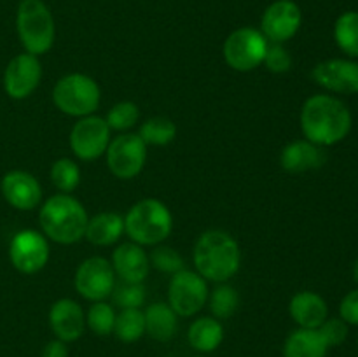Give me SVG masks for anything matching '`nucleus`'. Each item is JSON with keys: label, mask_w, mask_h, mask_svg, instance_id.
Masks as SVG:
<instances>
[{"label": "nucleus", "mask_w": 358, "mask_h": 357, "mask_svg": "<svg viewBox=\"0 0 358 357\" xmlns=\"http://www.w3.org/2000/svg\"><path fill=\"white\" fill-rule=\"evenodd\" d=\"M301 132L304 139L318 147L341 144L353 128V115L348 105L331 93L311 94L301 107Z\"/></svg>", "instance_id": "nucleus-1"}, {"label": "nucleus", "mask_w": 358, "mask_h": 357, "mask_svg": "<svg viewBox=\"0 0 358 357\" xmlns=\"http://www.w3.org/2000/svg\"><path fill=\"white\" fill-rule=\"evenodd\" d=\"M192 262L206 282H229L241 268L240 245L227 231L208 230L196 240Z\"/></svg>", "instance_id": "nucleus-2"}, {"label": "nucleus", "mask_w": 358, "mask_h": 357, "mask_svg": "<svg viewBox=\"0 0 358 357\" xmlns=\"http://www.w3.org/2000/svg\"><path fill=\"white\" fill-rule=\"evenodd\" d=\"M86 209L72 195L58 192L38 209V226L45 238L59 245H73L84 238L87 226Z\"/></svg>", "instance_id": "nucleus-3"}, {"label": "nucleus", "mask_w": 358, "mask_h": 357, "mask_svg": "<svg viewBox=\"0 0 358 357\" xmlns=\"http://www.w3.org/2000/svg\"><path fill=\"white\" fill-rule=\"evenodd\" d=\"M173 230L170 209L157 198H143L129 206L124 216V234L142 247L163 244Z\"/></svg>", "instance_id": "nucleus-4"}, {"label": "nucleus", "mask_w": 358, "mask_h": 357, "mask_svg": "<svg viewBox=\"0 0 358 357\" xmlns=\"http://www.w3.org/2000/svg\"><path fill=\"white\" fill-rule=\"evenodd\" d=\"M16 31L24 52L42 56L55 46L56 23L44 0H21L16 10Z\"/></svg>", "instance_id": "nucleus-5"}, {"label": "nucleus", "mask_w": 358, "mask_h": 357, "mask_svg": "<svg viewBox=\"0 0 358 357\" xmlns=\"http://www.w3.org/2000/svg\"><path fill=\"white\" fill-rule=\"evenodd\" d=\"M52 104L62 114L77 119L86 118L100 107L101 90L96 80L86 74H66L52 88Z\"/></svg>", "instance_id": "nucleus-6"}, {"label": "nucleus", "mask_w": 358, "mask_h": 357, "mask_svg": "<svg viewBox=\"0 0 358 357\" xmlns=\"http://www.w3.org/2000/svg\"><path fill=\"white\" fill-rule=\"evenodd\" d=\"M269 41L259 28L241 27L231 31L224 41V59L236 72H252L259 69L268 52Z\"/></svg>", "instance_id": "nucleus-7"}, {"label": "nucleus", "mask_w": 358, "mask_h": 357, "mask_svg": "<svg viewBox=\"0 0 358 357\" xmlns=\"http://www.w3.org/2000/svg\"><path fill=\"white\" fill-rule=\"evenodd\" d=\"M107 168L115 178L131 181L142 174L147 161V146L138 133H119L105 150Z\"/></svg>", "instance_id": "nucleus-8"}, {"label": "nucleus", "mask_w": 358, "mask_h": 357, "mask_svg": "<svg viewBox=\"0 0 358 357\" xmlns=\"http://www.w3.org/2000/svg\"><path fill=\"white\" fill-rule=\"evenodd\" d=\"M208 282L199 273L180 270L171 275L168 284V304L178 317H192L208 301Z\"/></svg>", "instance_id": "nucleus-9"}, {"label": "nucleus", "mask_w": 358, "mask_h": 357, "mask_svg": "<svg viewBox=\"0 0 358 357\" xmlns=\"http://www.w3.org/2000/svg\"><path fill=\"white\" fill-rule=\"evenodd\" d=\"M73 287L80 298L91 303L110 298L115 287V272L112 262L103 255H91L84 259L76 270Z\"/></svg>", "instance_id": "nucleus-10"}, {"label": "nucleus", "mask_w": 358, "mask_h": 357, "mask_svg": "<svg viewBox=\"0 0 358 357\" xmlns=\"http://www.w3.org/2000/svg\"><path fill=\"white\" fill-rule=\"evenodd\" d=\"M51 248L42 231L21 230L10 238L9 261L14 270L23 275H35L49 262Z\"/></svg>", "instance_id": "nucleus-11"}, {"label": "nucleus", "mask_w": 358, "mask_h": 357, "mask_svg": "<svg viewBox=\"0 0 358 357\" xmlns=\"http://www.w3.org/2000/svg\"><path fill=\"white\" fill-rule=\"evenodd\" d=\"M112 130L108 128L105 118L100 115H86L77 119L70 132V149L73 156L80 161H94L105 156L108 144L112 140Z\"/></svg>", "instance_id": "nucleus-12"}, {"label": "nucleus", "mask_w": 358, "mask_h": 357, "mask_svg": "<svg viewBox=\"0 0 358 357\" xmlns=\"http://www.w3.org/2000/svg\"><path fill=\"white\" fill-rule=\"evenodd\" d=\"M303 24V10L294 0H275L261 16V28L271 44H285L297 35Z\"/></svg>", "instance_id": "nucleus-13"}, {"label": "nucleus", "mask_w": 358, "mask_h": 357, "mask_svg": "<svg viewBox=\"0 0 358 357\" xmlns=\"http://www.w3.org/2000/svg\"><path fill=\"white\" fill-rule=\"evenodd\" d=\"M311 79L325 93L358 94V59H324L313 66Z\"/></svg>", "instance_id": "nucleus-14"}, {"label": "nucleus", "mask_w": 358, "mask_h": 357, "mask_svg": "<svg viewBox=\"0 0 358 357\" xmlns=\"http://www.w3.org/2000/svg\"><path fill=\"white\" fill-rule=\"evenodd\" d=\"M42 80V63L38 56L20 52L3 70V90L13 100H24L37 90Z\"/></svg>", "instance_id": "nucleus-15"}, {"label": "nucleus", "mask_w": 358, "mask_h": 357, "mask_svg": "<svg viewBox=\"0 0 358 357\" xmlns=\"http://www.w3.org/2000/svg\"><path fill=\"white\" fill-rule=\"evenodd\" d=\"M0 191H2L3 200L13 209L21 210V212H30L41 206L42 186L30 172H7L0 181Z\"/></svg>", "instance_id": "nucleus-16"}, {"label": "nucleus", "mask_w": 358, "mask_h": 357, "mask_svg": "<svg viewBox=\"0 0 358 357\" xmlns=\"http://www.w3.org/2000/svg\"><path fill=\"white\" fill-rule=\"evenodd\" d=\"M49 328L62 342H77L86 329V314L76 300L62 298L49 310Z\"/></svg>", "instance_id": "nucleus-17"}, {"label": "nucleus", "mask_w": 358, "mask_h": 357, "mask_svg": "<svg viewBox=\"0 0 358 357\" xmlns=\"http://www.w3.org/2000/svg\"><path fill=\"white\" fill-rule=\"evenodd\" d=\"M112 268L115 276L121 279V282L143 284V280L149 276L150 261L145 247L133 241L119 244L112 252Z\"/></svg>", "instance_id": "nucleus-18"}, {"label": "nucleus", "mask_w": 358, "mask_h": 357, "mask_svg": "<svg viewBox=\"0 0 358 357\" xmlns=\"http://www.w3.org/2000/svg\"><path fill=\"white\" fill-rule=\"evenodd\" d=\"M325 153L324 147L315 146L310 140H294L287 144L280 153V164L287 174H306L324 167Z\"/></svg>", "instance_id": "nucleus-19"}, {"label": "nucleus", "mask_w": 358, "mask_h": 357, "mask_svg": "<svg viewBox=\"0 0 358 357\" xmlns=\"http://www.w3.org/2000/svg\"><path fill=\"white\" fill-rule=\"evenodd\" d=\"M289 314L299 328L318 329L329 317V304L315 290H299L289 303Z\"/></svg>", "instance_id": "nucleus-20"}, {"label": "nucleus", "mask_w": 358, "mask_h": 357, "mask_svg": "<svg viewBox=\"0 0 358 357\" xmlns=\"http://www.w3.org/2000/svg\"><path fill=\"white\" fill-rule=\"evenodd\" d=\"M124 234V217L117 212H100L87 219L86 238L96 247L115 245Z\"/></svg>", "instance_id": "nucleus-21"}, {"label": "nucleus", "mask_w": 358, "mask_h": 357, "mask_svg": "<svg viewBox=\"0 0 358 357\" xmlns=\"http://www.w3.org/2000/svg\"><path fill=\"white\" fill-rule=\"evenodd\" d=\"M329 345L318 329L297 328L283 343V357H327Z\"/></svg>", "instance_id": "nucleus-22"}, {"label": "nucleus", "mask_w": 358, "mask_h": 357, "mask_svg": "<svg viewBox=\"0 0 358 357\" xmlns=\"http://www.w3.org/2000/svg\"><path fill=\"white\" fill-rule=\"evenodd\" d=\"M145 317V332L156 342H170L178 328V315L171 310L168 303L149 304L143 310Z\"/></svg>", "instance_id": "nucleus-23"}, {"label": "nucleus", "mask_w": 358, "mask_h": 357, "mask_svg": "<svg viewBox=\"0 0 358 357\" xmlns=\"http://www.w3.org/2000/svg\"><path fill=\"white\" fill-rule=\"evenodd\" d=\"M187 340L191 346L198 352H213L219 349L224 340V328L219 318L198 317L187 331Z\"/></svg>", "instance_id": "nucleus-24"}, {"label": "nucleus", "mask_w": 358, "mask_h": 357, "mask_svg": "<svg viewBox=\"0 0 358 357\" xmlns=\"http://www.w3.org/2000/svg\"><path fill=\"white\" fill-rule=\"evenodd\" d=\"M332 37L346 58L358 59V10H345L334 21Z\"/></svg>", "instance_id": "nucleus-25"}, {"label": "nucleus", "mask_w": 358, "mask_h": 357, "mask_svg": "<svg viewBox=\"0 0 358 357\" xmlns=\"http://www.w3.org/2000/svg\"><path fill=\"white\" fill-rule=\"evenodd\" d=\"M138 136L145 142V146L163 147L168 146L177 136V125L170 118L156 115V118L147 119L138 128Z\"/></svg>", "instance_id": "nucleus-26"}, {"label": "nucleus", "mask_w": 358, "mask_h": 357, "mask_svg": "<svg viewBox=\"0 0 358 357\" xmlns=\"http://www.w3.org/2000/svg\"><path fill=\"white\" fill-rule=\"evenodd\" d=\"M115 338L122 343H135L145 335V317L140 308H122L115 315L114 324Z\"/></svg>", "instance_id": "nucleus-27"}, {"label": "nucleus", "mask_w": 358, "mask_h": 357, "mask_svg": "<svg viewBox=\"0 0 358 357\" xmlns=\"http://www.w3.org/2000/svg\"><path fill=\"white\" fill-rule=\"evenodd\" d=\"M206 303L212 312V317L224 321V318H229L236 314L238 307H240V294L227 282L217 284L215 289L208 294Z\"/></svg>", "instance_id": "nucleus-28"}, {"label": "nucleus", "mask_w": 358, "mask_h": 357, "mask_svg": "<svg viewBox=\"0 0 358 357\" xmlns=\"http://www.w3.org/2000/svg\"><path fill=\"white\" fill-rule=\"evenodd\" d=\"M49 177H51V184L58 189L59 192H65L70 195L72 191H76L80 184V168L70 158H59L52 163L51 172H49Z\"/></svg>", "instance_id": "nucleus-29"}, {"label": "nucleus", "mask_w": 358, "mask_h": 357, "mask_svg": "<svg viewBox=\"0 0 358 357\" xmlns=\"http://www.w3.org/2000/svg\"><path fill=\"white\" fill-rule=\"evenodd\" d=\"M140 119V108L135 102H117L115 105H112L110 111L105 115V121H107L108 128L114 130L119 133H128L133 126L138 122Z\"/></svg>", "instance_id": "nucleus-30"}, {"label": "nucleus", "mask_w": 358, "mask_h": 357, "mask_svg": "<svg viewBox=\"0 0 358 357\" xmlns=\"http://www.w3.org/2000/svg\"><path fill=\"white\" fill-rule=\"evenodd\" d=\"M115 310L107 301H96L86 314V326L98 336H108L114 332Z\"/></svg>", "instance_id": "nucleus-31"}, {"label": "nucleus", "mask_w": 358, "mask_h": 357, "mask_svg": "<svg viewBox=\"0 0 358 357\" xmlns=\"http://www.w3.org/2000/svg\"><path fill=\"white\" fill-rule=\"evenodd\" d=\"M149 261L152 268H156L161 273H168V275H175L185 268L184 258L173 247L163 244L152 248V252L149 254Z\"/></svg>", "instance_id": "nucleus-32"}, {"label": "nucleus", "mask_w": 358, "mask_h": 357, "mask_svg": "<svg viewBox=\"0 0 358 357\" xmlns=\"http://www.w3.org/2000/svg\"><path fill=\"white\" fill-rule=\"evenodd\" d=\"M110 298L121 310L122 308H142V304L145 303V287L143 284L133 282L115 284Z\"/></svg>", "instance_id": "nucleus-33"}, {"label": "nucleus", "mask_w": 358, "mask_h": 357, "mask_svg": "<svg viewBox=\"0 0 358 357\" xmlns=\"http://www.w3.org/2000/svg\"><path fill=\"white\" fill-rule=\"evenodd\" d=\"M262 65L273 74H287L292 69V56L283 44H271L269 42Z\"/></svg>", "instance_id": "nucleus-34"}, {"label": "nucleus", "mask_w": 358, "mask_h": 357, "mask_svg": "<svg viewBox=\"0 0 358 357\" xmlns=\"http://www.w3.org/2000/svg\"><path fill=\"white\" fill-rule=\"evenodd\" d=\"M318 331L331 349V346H339L346 342L350 335V326L341 317H327V321L318 328Z\"/></svg>", "instance_id": "nucleus-35"}, {"label": "nucleus", "mask_w": 358, "mask_h": 357, "mask_svg": "<svg viewBox=\"0 0 358 357\" xmlns=\"http://www.w3.org/2000/svg\"><path fill=\"white\" fill-rule=\"evenodd\" d=\"M339 317L348 326L358 328V287L343 296L341 303H339Z\"/></svg>", "instance_id": "nucleus-36"}, {"label": "nucleus", "mask_w": 358, "mask_h": 357, "mask_svg": "<svg viewBox=\"0 0 358 357\" xmlns=\"http://www.w3.org/2000/svg\"><path fill=\"white\" fill-rule=\"evenodd\" d=\"M41 357H69V349H66V343L62 340H51V342L45 343V346L42 349Z\"/></svg>", "instance_id": "nucleus-37"}, {"label": "nucleus", "mask_w": 358, "mask_h": 357, "mask_svg": "<svg viewBox=\"0 0 358 357\" xmlns=\"http://www.w3.org/2000/svg\"><path fill=\"white\" fill-rule=\"evenodd\" d=\"M352 276H353V280H355V284H357V287H358V259L355 262H353V268H352Z\"/></svg>", "instance_id": "nucleus-38"}, {"label": "nucleus", "mask_w": 358, "mask_h": 357, "mask_svg": "<svg viewBox=\"0 0 358 357\" xmlns=\"http://www.w3.org/2000/svg\"><path fill=\"white\" fill-rule=\"evenodd\" d=\"M357 346H358V335H357Z\"/></svg>", "instance_id": "nucleus-39"}, {"label": "nucleus", "mask_w": 358, "mask_h": 357, "mask_svg": "<svg viewBox=\"0 0 358 357\" xmlns=\"http://www.w3.org/2000/svg\"><path fill=\"white\" fill-rule=\"evenodd\" d=\"M198 357H201V356H198Z\"/></svg>", "instance_id": "nucleus-40"}]
</instances>
